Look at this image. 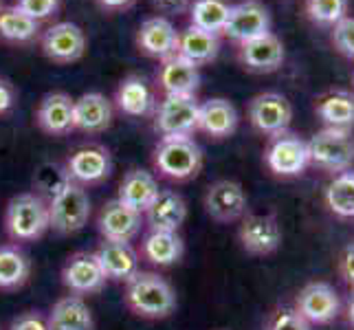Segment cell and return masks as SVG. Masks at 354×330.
<instances>
[{
    "label": "cell",
    "mask_w": 354,
    "mask_h": 330,
    "mask_svg": "<svg viewBox=\"0 0 354 330\" xmlns=\"http://www.w3.org/2000/svg\"><path fill=\"white\" fill-rule=\"evenodd\" d=\"M126 304L141 317L163 320L176 309V295L161 275L139 271L128 279Z\"/></svg>",
    "instance_id": "1"
},
{
    "label": "cell",
    "mask_w": 354,
    "mask_h": 330,
    "mask_svg": "<svg viewBox=\"0 0 354 330\" xmlns=\"http://www.w3.org/2000/svg\"><path fill=\"white\" fill-rule=\"evenodd\" d=\"M154 167L172 181H187L201 172L203 152L189 137H163L154 150Z\"/></svg>",
    "instance_id": "2"
},
{
    "label": "cell",
    "mask_w": 354,
    "mask_h": 330,
    "mask_svg": "<svg viewBox=\"0 0 354 330\" xmlns=\"http://www.w3.org/2000/svg\"><path fill=\"white\" fill-rule=\"evenodd\" d=\"M310 163L326 172H348L354 163V134L344 128H324L308 141Z\"/></svg>",
    "instance_id": "3"
},
{
    "label": "cell",
    "mask_w": 354,
    "mask_h": 330,
    "mask_svg": "<svg viewBox=\"0 0 354 330\" xmlns=\"http://www.w3.org/2000/svg\"><path fill=\"white\" fill-rule=\"evenodd\" d=\"M5 227L18 242L42 238L48 229V205L35 194H18L7 205Z\"/></svg>",
    "instance_id": "4"
},
{
    "label": "cell",
    "mask_w": 354,
    "mask_h": 330,
    "mask_svg": "<svg viewBox=\"0 0 354 330\" xmlns=\"http://www.w3.org/2000/svg\"><path fill=\"white\" fill-rule=\"evenodd\" d=\"M91 199L88 192L77 183L68 181L55 196L48 201V227L57 234H75L88 223Z\"/></svg>",
    "instance_id": "5"
},
{
    "label": "cell",
    "mask_w": 354,
    "mask_h": 330,
    "mask_svg": "<svg viewBox=\"0 0 354 330\" xmlns=\"http://www.w3.org/2000/svg\"><path fill=\"white\" fill-rule=\"evenodd\" d=\"M201 104L194 95H167L158 106L156 130L163 137H189L198 130Z\"/></svg>",
    "instance_id": "6"
},
{
    "label": "cell",
    "mask_w": 354,
    "mask_h": 330,
    "mask_svg": "<svg viewBox=\"0 0 354 330\" xmlns=\"http://www.w3.org/2000/svg\"><path fill=\"white\" fill-rule=\"evenodd\" d=\"M266 165L277 176H297L310 165L308 141L299 139L297 134H275L266 148Z\"/></svg>",
    "instance_id": "7"
},
{
    "label": "cell",
    "mask_w": 354,
    "mask_h": 330,
    "mask_svg": "<svg viewBox=\"0 0 354 330\" xmlns=\"http://www.w3.org/2000/svg\"><path fill=\"white\" fill-rule=\"evenodd\" d=\"M231 40L236 42H249L258 35L271 31V16L268 9L260 0H244V3L231 7L227 24L223 29Z\"/></svg>",
    "instance_id": "8"
},
{
    "label": "cell",
    "mask_w": 354,
    "mask_h": 330,
    "mask_svg": "<svg viewBox=\"0 0 354 330\" xmlns=\"http://www.w3.org/2000/svg\"><path fill=\"white\" fill-rule=\"evenodd\" d=\"M249 119L255 130L264 134H282L288 130L292 119V108L288 100L279 93H262L253 97L249 106Z\"/></svg>",
    "instance_id": "9"
},
{
    "label": "cell",
    "mask_w": 354,
    "mask_h": 330,
    "mask_svg": "<svg viewBox=\"0 0 354 330\" xmlns=\"http://www.w3.org/2000/svg\"><path fill=\"white\" fill-rule=\"evenodd\" d=\"M247 194H244L242 185L236 181H216L209 185L205 196V210L218 223H234V220L242 218L247 212Z\"/></svg>",
    "instance_id": "10"
},
{
    "label": "cell",
    "mask_w": 354,
    "mask_h": 330,
    "mask_svg": "<svg viewBox=\"0 0 354 330\" xmlns=\"http://www.w3.org/2000/svg\"><path fill=\"white\" fill-rule=\"evenodd\" d=\"M295 311L308 324H328L339 315V295L326 282H313L301 288Z\"/></svg>",
    "instance_id": "11"
},
{
    "label": "cell",
    "mask_w": 354,
    "mask_h": 330,
    "mask_svg": "<svg viewBox=\"0 0 354 330\" xmlns=\"http://www.w3.org/2000/svg\"><path fill=\"white\" fill-rule=\"evenodd\" d=\"M240 244L253 255H268L282 244V227L275 216H249L240 225Z\"/></svg>",
    "instance_id": "12"
},
{
    "label": "cell",
    "mask_w": 354,
    "mask_h": 330,
    "mask_svg": "<svg viewBox=\"0 0 354 330\" xmlns=\"http://www.w3.org/2000/svg\"><path fill=\"white\" fill-rule=\"evenodd\" d=\"M106 273L102 271L95 253H75L62 268L64 286L75 293V295H86V293L100 291L106 284Z\"/></svg>",
    "instance_id": "13"
},
{
    "label": "cell",
    "mask_w": 354,
    "mask_h": 330,
    "mask_svg": "<svg viewBox=\"0 0 354 330\" xmlns=\"http://www.w3.org/2000/svg\"><path fill=\"white\" fill-rule=\"evenodd\" d=\"M42 48L53 62H73V59H80L84 55L86 38L77 24L59 22L44 33Z\"/></svg>",
    "instance_id": "14"
},
{
    "label": "cell",
    "mask_w": 354,
    "mask_h": 330,
    "mask_svg": "<svg viewBox=\"0 0 354 330\" xmlns=\"http://www.w3.org/2000/svg\"><path fill=\"white\" fill-rule=\"evenodd\" d=\"M240 57L249 71L271 73V71H277L284 62V44L275 33L268 31L249 42H242Z\"/></svg>",
    "instance_id": "15"
},
{
    "label": "cell",
    "mask_w": 354,
    "mask_h": 330,
    "mask_svg": "<svg viewBox=\"0 0 354 330\" xmlns=\"http://www.w3.org/2000/svg\"><path fill=\"white\" fill-rule=\"evenodd\" d=\"M97 225H100V234L104 240L130 242L141 229V214L115 199L102 210Z\"/></svg>",
    "instance_id": "16"
},
{
    "label": "cell",
    "mask_w": 354,
    "mask_h": 330,
    "mask_svg": "<svg viewBox=\"0 0 354 330\" xmlns=\"http://www.w3.org/2000/svg\"><path fill=\"white\" fill-rule=\"evenodd\" d=\"M95 258L106 277L111 279H126L128 282L134 273H139V255L130 242L104 240L100 249L95 251Z\"/></svg>",
    "instance_id": "17"
},
{
    "label": "cell",
    "mask_w": 354,
    "mask_h": 330,
    "mask_svg": "<svg viewBox=\"0 0 354 330\" xmlns=\"http://www.w3.org/2000/svg\"><path fill=\"white\" fill-rule=\"evenodd\" d=\"M150 231H178L187 218V205L180 194L172 190H161L152 205L145 210Z\"/></svg>",
    "instance_id": "18"
},
{
    "label": "cell",
    "mask_w": 354,
    "mask_h": 330,
    "mask_svg": "<svg viewBox=\"0 0 354 330\" xmlns=\"http://www.w3.org/2000/svg\"><path fill=\"white\" fill-rule=\"evenodd\" d=\"M66 172L77 185H93L111 174V156L104 148H82L68 158Z\"/></svg>",
    "instance_id": "19"
},
{
    "label": "cell",
    "mask_w": 354,
    "mask_h": 330,
    "mask_svg": "<svg viewBox=\"0 0 354 330\" xmlns=\"http://www.w3.org/2000/svg\"><path fill=\"white\" fill-rule=\"evenodd\" d=\"M158 84L167 95H194L201 84L198 66L178 53L169 55L158 73Z\"/></svg>",
    "instance_id": "20"
},
{
    "label": "cell",
    "mask_w": 354,
    "mask_h": 330,
    "mask_svg": "<svg viewBox=\"0 0 354 330\" xmlns=\"http://www.w3.org/2000/svg\"><path fill=\"white\" fill-rule=\"evenodd\" d=\"M113 106L102 93H86L73 106V128L84 132H102L111 126Z\"/></svg>",
    "instance_id": "21"
},
{
    "label": "cell",
    "mask_w": 354,
    "mask_h": 330,
    "mask_svg": "<svg viewBox=\"0 0 354 330\" xmlns=\"http://www.w3.org/2000/svg\"><path fill=\"white\" fill-rule=\"evenodd\" d=\"M139 46L148 55L154 57H169L178 48V31L167 18H150L141 24L139 29Z\"/></svg>",
    "instance_id": "22"
},
{
    "label": "cell",
    "mask_w": 354,
    "mask_h": 330,
    "mask_svg": "<svg viewBox=\"0 0 354 330\" xmlns=\"http://www.w3.org/2000/svg\"><path fill=\"white\" fill-rule=\"evenodd\" d=\"M238 128V110L236 106L216 97V100H209L201 104L198 110V130L212 134L216 139H223L234 134Z\"/></svg>",
    "instance_id": "23"
},
{
    "label": "cell",
    "mask_w": 354,
    "mask_h": 330,
    "mask_svg": "<svg viewBox=\"0 0 354 330\" xmlns=\"http://www.w3.org/2000/svg\"><path fill=\"white\" fill-rule=\"evenodd\" d=\"M158 192H161L158 190V183L150 172H145V169H132L121 181L117 201L132 207L134 212L145 214V210L152 205Z\"/></svg>",
    "instance_id": "24"
},
{
    "label": "cell",
    "mask_w": 354,
    "mask_h": 330,
    "mask_svg": "<svg viewBox=\"0 0 354 330\" xmlns=\"http://www.w3.org/2000/svg\"><path fill=\"white\" fill-rule=\"evenodd\" d=\"M51 330H93L95 320L88 304L80 295H68L59 300L48 315Z\"/></svg>",
    "instance_id": "25"
},
{
    "label": "cell",
    "mask_w": 354,
    "mask_h": 330,
    "mask_svg": "<svg viewBox=\"0 0 354 330\" xmlns=\"http://www.w3.org/2000/svg\"><path fill=\"white\" fill-rule=\"evenodd\" d=\"M73 106L75 100H71L64 93L46 95L38 108V124L48 134H66L73 130Z\"/></svg>",
    "instance_id": "26"
},
{
    "label": "cell",
    "mask_w": 354,
    "mask_h": 330,
    "mask_svg": "<svg viewBox=\"0 0 354 330\" xmlns=\"http://www.w3.org/2000/svg\"><path fill=\"white\" fill-rule=\"evenodd\" d=\"M221 51V40L218 33L203 31L198 27H187L183 33H178V48L176 53L180 57L189 59L194 64H207Z\"/></svg>",
    "instance_id": "27"
},
{
    "label": "cell",
    "mask_w": 354,
    "mask_h": 330,
    "mask_svg": "<svg viewBox=\"0 0 354 330\" xmlns=\"http://www.w3.org/2000/svg\"><path fill=\"white\" fill-rule=\"evenodd\" d=\"M183 240L176 231H150L141 244L143 258L156 266H172L183 258Z\"/></svg>",
    "instance_id": "28"
},
{
    "label": "cell",
    "mask_w": 354,
    "mask_h": 330,
    "mask_svg": "<svg viewBox=\"0 0 354 330\" xmlns=\"http://www.w3.org/2000/svg\"><path fill=\"white\" fill-rule=\"evenodd\" d=\"M317 115L328 128L350 130L354 126V95L348 91H335L317 104Z\"/></svg>",
    "instance_id": "29"
},
{
    "label": "cell",
    "mask_w": 354,
    "mask_h": 330,
    "mask_svg": "<svg viewBox=\"0 0 354 330\" xmlns=\"http://www.w3.org/2000/svg\"><path fill=\"white\" fill-rule=\"evenodd\" d=\"M31 271L29 258L14 244H0V288H18Z\"/></svg>",
    "instance_id": "30"
},
{
    "label": "cell",
    "mask_w": 354,
    "mask_h": 330,
    "mask_svg": "<svg viewBox=\"0 0 354 330\" xmlns=\"http://www.w3.org/2000/svg\"><path fill=\"white\" fill-rule=\"evenodd\" d=\"M326 205L341 218H354V172L348 169L328 183Z\"/></svg>",
    "instance_id": "31"
},
{
    "label": "cell",
    "mask_w": 354,
    "mask_h": 330,
    "mask_svg": "<svg viewBox=\"0 0 354 330\" xmlns=\"http://www.w3.org/2000/svg\"><path fill=\"white\" fill-rule=\"evenodd\" d=\"M229 11H231V7L227 0H194L192 14H189L192 27L218 33L225 29Z\"/></svg>",
    "instance_id": "32"
},
{
    "label": "cell",
    "mask_w": 354,
    "mask_h": 330,
    "mask_svg": "<svg viewBox=\"0 0 354 330\" xmlns=\"http://www.w3.org/2000/svg\"><path fill=\"white\" fill-rule=\"evenodd\" d=\"M117 104L126 115L141 117L152 108V93L141 77H128L117 93Z\"/></svg>",
    "instance_id": "33"
},
{
    "label": "cell",
    "mask_w": 354,
    "mask_h": 330,
    "mask_svg": "<svg viewBox=\"0 0 354 330\" xmlns=\"http://www.w3.org/2000/svg\"><path fill=\"white\" fill-rule=\"evenodd\" d=\"M38 33V20H33L18 7L0 9V35L14 42H27Z\"/></svg>",
    "instance_id": "34"
},
{
    "label": "cell",
    "mask_w": 354,
    "mask_h": 330,
    "mask_svg": "<svg viewBox=\"0 0 354 330\" xmlns=\"http://www.w3.org/2000/svg\"><path fill=\"white\" fill-rule=\"evenodd\" d=\"M348 0H308V16L322 24H337L346 18Z\"/></svg>",
    "instance_id": "35"
},
{
    "label": "cell",
    "mask_w": 354,
    "mask_h": 330,
    "mask_svg": "<svg viewBox=\"0 0 354 330\" xmlns=\"http://www.w3.org/2000/svg\"><path fill=\"white\" fill-rule=\"evenodd\" d=\"M68 172L66 169H62L59 165L55 163H46L40 167V172H38V185L42 187V192H46L48 196H55V194L62 190L66 183H68Z\"/></svg>",
    "instance_id": "36"
},
{
    "label": "cell",
    "mask_w": 354,
    "mask_h": 330,
    "mask_svg": "<svg viewBox=\"0 0 354 330\" xmlns=\"http://www.w3.org/2000/svg\"><path fill=\"white\" fill-rule=\"evenodd\" d=\"M333 42L337 46V51L346 57L354 59V18H341L335 24L333 31Z\"/></svg>",
    "instance_id": "37"
},
{
    "label": "cell",
    "mask_w": 354,
    "mask_h": 330,
    "mask_svg": "<svg viewBox=\"0 0 354 330\" xmlns=\"http://www.w3.org/2000/svg\"><path fill=\"white\" fill-rule=\"evenodd\" d=\"M266 330H310V324L295 309H282L268 320Z\"/></svg>",
    "instance_id": "38"
},
{
    "label": "cell",
    "mask_w": 354,
    "mask_h": 330,
    "mask_svg": "<svg viewBox=\"0 0 354 330\" xmlns=\"http://www.w3.org/2000/svg\"><path fill=\"white\" fill-rule=\"evenodd\" d=\"M20 11H24L33 20H42L55 14V9L59 7V0H18L16 5Z\"/></svg>",
    "instance_id": "39"
},
{
    "label": "cell",
    "mask_w": 354,
    "mask_h": 330,
    "mask_svg": "<svg viewBox=\"0 0 354 330\" xmlns=\"http://www.w3.org/2000/svg\"><path fill=\"white\" fill-rule=\"evenodd\" d=\"M9 330H51V326H48V320H44L42 315L27 313V315L18 317Z\"/></svg>",
    "instance_id": "40"
},
{
    "label": "cell",
    "mask_w": 354,
    "mask_h": 330,
    "mask_svg": "<svg viewBox=\"0 0 354 330\" xmlns=\"http://www.w3.org/2000/svg\"><path fill=\"white\" fill-rule=\"evenodd\" d=\"M152 3L163 14H183L189 7V0H152Z\"/></svg>",
    "instance_id": "41"
},
{
    "label": "cell",
    "mask_w": 354,
    "mask_h": 330,
    "mask_svg": "<svg viewBox=\"0 0 354 330\" xmlns=\"http://www.w3.org/2000/svg\"><path fill=\"white\" fill-rule=\"evenodd\" d=\"M341 273L348 279V284L354 286V244L346 247L344 258H341Z\"/></svg>",
    "instance_id": "42"
},
{
    "label": "cell",
    "mask_w": 354,
    "mask_h": 330,
    "mask_svg": "<svg viewBox=\"0 0 354 330\" xmlns=\"http://www.w3.org/2000/svg\"><path fill=\"white\" fill-rule=\"evenodd\" d=\"M11 102H14V93H11V89L5 82H0V113H5L11 106Z\"/></svg>",
    "instance_id": "43"
},
{
    "label": "cell",
    "mask_w": 354,
    "mask_h": 330,
    "mask_svg": "<svg viewBox=\"0 0 354 330\" xmlns=\"http://www.w3.org/2000/svg\"><path fill=\"white\" fill-rule=\"evenodd\" d=\"M102 5H106V7H111V9H119V7H126V5H130L132 0H100Z\"/></svg>",
    "instance_id": "44"
},
{
    "label": "cell",
    "mask_w": 354,
    "mask_h": 330,
    "mask_svg": "<svg viewBox=\"0 0 354 330\" xmlns=\"http://www.w3.org/2000/svg\"><path fill=\"white\" fill-rule=\"evenodd\" d=\"M348 317H350V322L354 324V297H352V302H350V306H348Z\"/></svg>",
    "instance_id": "45"
}]
</instances>
